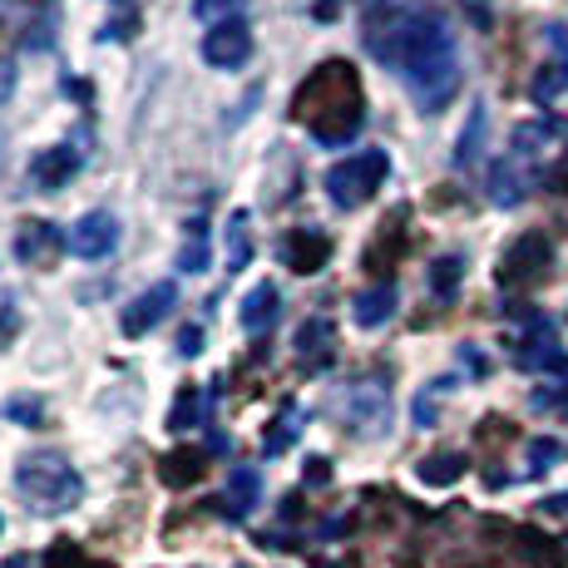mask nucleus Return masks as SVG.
Returning <instances> with one entry per match:
<instances>
[{
	"label": "nucleus",
	"mask_w": 568,
	"mask_h": 568,
	"mask_svg": "<svg viewBox=\"0 0 568 568\" xmlns=\"http://www.w3.org/2000/svg\"><path fill=\"white\" fill-rule=\"evenodd\" d=\"M262 505V475L257 465H233L227 469V485H223V499H217V509H223V519L243 524L253 509Z\"/></svg>",
	"instance_id": "dca6fc26"
},
{
	"label": "nucleus",
	"mask_w": 568,
	"mask_h": 568,
	"mask_svg": "<svg viewBox=\"0 0 568 568\" xmlns=\"http://www.w3.org/2000/svg\"><path fill=\"white\" fill-rule=\"evenodd\" d=\"M179 272H207V227H203V217L189 223V237H183V253H179Z\"/></svg>",
	"instance_id": "393cba45"
},
{
	"label": "nucleus",
	"mask_w": 568,
	"mask_h": 568,
	"mask_svg": "<svg viewBox=\"0 0 568 568\" xmlns=\"http://www.w3.org/2000/svg\"><path fill=\"white\" fill-rule=\"evenodd\" d=\"M460 282H465V257L460 253H445V257L430 262V297L435 302H455Z\"/></svg>",
	"instance_id": "5701e85b"
},
{
	"label": "nucleus",
	"mask_w": 568,
	"mask_h": 568,
	"mask_svg": "<svg viewBox=\"0 0 568 568\" xmlns=\"http://www.w3.org/2000/svg\"><path fill=\"white\" fill-rule=\"evenodd\" d=\"M524 332L515 336V352H509V362L519 371H568V352L559 342V326L549 322L544 312H524Z\"/></svg>",
	"instance_id": "0eeeda50"
},
{
	"label": "nucleus",
	"mask_w": 568,
	"mask_h": 568,
	"mask_svg": "<svg viewBox=\"0 0 568 568\" xmlns=\"http://www.w3.org/2000/svg\"><path fill=\"white\" fill-rule=\"evenodd\" d=\"M16 495L45 519L70 515V509L84 499V475L70 465V455L36 450L16 465Z\"/></svg>",
	"instance_id": "7ed1b4c3"
},
{
	"label": "nucleus",
	"mask_w": 568,
	"mask_h": 568,
	"mask_svg": "<svg viewBox=\"0 0 568 568\" xmlns=\"http://www.w3.org/2000/svg\"><path fill=\"white\" fill-rule=\"evenodd\" d=\"M366 50L400 74L420 114H440L465 84L455 30L425 6H390L386 16L376 10L366 20Z\"/></svg>",
	"instance_id": "f257e3e1"
},
{
	"label": "nucleus",
	"mask_w": 568,
	"mask_h": 568,
	"mask_svg": "<svg viewBox=\"0 0 568 568\" xmlns=\"http://www.w3.org/2000/svg\"><path fill=\"white\" fill-rule=\"evenodd\" d=\"M544 45H549V60L539 64V74H534V84H529L534 104H554L568 94V26L564 20L544 26Z\"/></svg>",
	"instance_id": "1a4fd4ad"
},
{
	"label": "nucleus",
	"mask_w": 568,
	"mask_h": 568,
	"mask_svg": "<svg viewBox=\"0 0 568 568\" xmlns=\"http://www.w3.org/2000/svg\"><path fill=\"white\" fill-rule=\"evenodd\" d=\"M390 179V154L386 149H356V154L336 159L332 169H326V199L336 207H346V213H356V207H366L376 199L381 189H386Z\"/></svg>",
	"instance_id": "39448f33"
},
{
	"label": "nucleus",
	"mask_w": 568,
	"mask_h": 568,
	"mask_svg": "<svg viewBox=\"0 0 568 568\" xmlns=\"http://www.w3.org/2000/svg\"><path fill=\"white\" fill-rule=\"evenodd\" d=\"M277 287H272V282H257V287L253 292H247V297H243V312H237V322H243V332H272V322H277Z\"/></svg>",
	"instance_id": "412c9836"
},
{
	"label": "nucleus",
	"mask_w": 568,
	"mask_h": 568,
	"mask_svg": "<svg viewBox=\"0 0 568 568\" xmlns=\"http://www.w3.org/2000/svg\"><path fill=\"white\" fill-rule=\"evenodd\" d=\"M193 20H203V26L243 20V0H193Z\"/></svg>",
	"instance_id": "cd10ccee"
},
{
	"label": "nucleus",
	"mask_w": 568,
	"mask_h": 568,
	"mask_svg": "<svg viewBox=\"0 0 568 568\" xmlns=\"http://www.w3.org/2000/svg\"><path fill=\"white\" fill-rule=\"evenodd\" d=\"M64 247L84 262H100L119 247V217L109 207H90L84 217H74L70 233H64Z\"/></svg>",
	"instance_id": "9d476101"
},
{
	"label": "nucleus",
	"mask_w": 568,
	"mask_h": 568,
	"mask_svg": "<svg viewBox=\"0 0 568 568\" xmlns=\"http://www.w3.org/2000/svg\"><path fill=\"white\" fill-rule=\"evenodd\" d=\"M203 60L213 70H243L253 60V30L247 20H227V26H213L203 36Z\"/></svg>",
	"instance_id": "9b49d317"
},
{
	"label": "nucleus",
	"mask_w": 568,
	"mask_h": 568,
	"mask_svg": "<svg viewBox=\"0 0 568 568\" xmlns=\"http://www.w3.org/2000/svg\"><path fill=\"white\" fill-rule=\"evenodd\" d=\"M549 267H554V243L544 233H519L515 243L499 253V287H539L544 277H549Z\"/></svg>",
	"instance_id": "6e6552de"
},
{
	"label": "nucleus",
	"mask_w": 568,
	"mask_h": 568,
	"mask_svg": "<svg viewBox=\"0 0 568 568\" xmlns=\"http://www.w3.org/2000/svg\"><path fill=\"white\" fill-rule=\"evenodd\" d=\"M292 124L307 129L312 144L346 149L366 129V90L352 60H322L292 94Z\"/></svg>",
	"instance_id": "f03ea898"
},
{
	"label": "nucleus",
	"mask_w": 568,
	"mask_h": 568,
	"mask_svg": "<svg viewBox=\"0 0 568 568\" xmlns=\"http://www.w3.org/2000/svg\"><path fill=\"white\" fill-rule=\"evenodd\" d=\"M485 124H489L485 104H475V114H469V129L460 134V149H455V163H460V169H469V163L479 159V144H485Z\"/></svg>",
	"instance_id": "bb28decb"
},
{
	"label": "nucleus",
	"mask_w": 568,
	"mask_h": 568,
	"mask_svg": "<svg viewBox=\"0 0 568 568\" xmlns=\"http://www.w3.org/2000/svg\"><path fill=\"white\" fill-rule=\"evenodd\" d=\"M307 430V410L297 406V400H287V406L277 410V420L267 425V430H262V455H267V460H277V455H287L292 445H297V435Z\"/></svg>",
	"instance_id": "aec40b11"
},
{
	"label": "nucleus",
	"mask_w": 568,
	"mask_h": 568,
	"mask_svg": "<svg viewBox=\"0 0 568 568\" xmlns=\"http://www.w3.org/2000/svg\"><path fill=\"white\" fill-rule=\"evenodd\" d=\"M207 400H213V396H203L199 386H183L179 400H173V410H169V430H173V435L199 430V425L207 420Z\"/></svg>",
	"instance_id": "4be33fe9"
},
{
	"label": "nucleus",
	"mask_w": 568,
	"mask_h": 568,
	"mask_svg": "<svg viewBox=\"0 0 568 568\" xmlns=\"http://www.w3.org/2000/svg\"><path fill=\"white\" fill-rule=\"evenodd\" d=\"M173 307H179V287H173V282H154L149 292H139V297L129 302V307H124V322H119V326H124V336H144V332H154V326H159Z\"/></svg>",
	"instance_id": "4468645a"
},
{
	"label": "nucleus",
	"mask_w": 568,
	"mask_h": 568,
	"mask_svg": "<svg viewBox=\"0 0 568 568\" xmlns=\"http://www.w3.org/2000/svg\"><path fill=\"white\" fill-rule=\"evenodd\" d=\"M60 253H70V247H64V233L54 223H20V233H16V257L20 262H30V267H54V262H60Z\"/></svg>",
	"instance_id": "2eb2a0df"
},
{
	"label": "nucleus",
	"mask_w": 568,
	"mask_h": 568,
	"mask_svg": "<svg viewBox=\"0 0 568 568\" xmlns=\"http://www.w3.org/2000/svg\"><path fill=\"white\" fill-rule=\"evenodd\" d=\"M16 80H20V74H16V60H10L6 50H0V104H6L10 94H16Z\"/></svg>",
	"instance_id": "7c9ffc66"
},
{
	"label": "nucleus",
	"mask_w": 568,
	"mask_h": 568,
	"mask_svg": "<svg viewBox=\"0 0 568 568\" xmlns=\"http://www.w3.org/2000/svg\"><path fill=\"white\" fill-rule=\"evenodd\" d=\"M277 257H282V267L312 277V272H322L326 262H332V237H326L322 227H292L277 243Z\"/></svg>",
	"instance_id": "f8f14e48"
},
{
	"label": "nucleus",
	"mask_w": 568,
	"mask_h": 568,
	"mask_svg": "<svg viewBox=\"0 0 568 568\" xmlns=\"http://www.w3.org/2000/svg\"><path fill=\"white\" fill-rule=\"evenodd\" d=\"M247 262H253V227H247V213L237 207V213L227 217V277L243 272Z\"/></svg>",
	"instance_id": "b1692460"
},
{
	"label": "nucleus",
	"mask_w": 568,
	"mask_h": 568,
	"mask_svg": "<svg viewBox=\"0 0 568 568\" xmlns=\"http://www.w3.org/2000/svg\"><path fill=\"white\" fill-rule=\"evenodd\" d=\"M203 475V455H169L163 460V479L169 485H183V479H199Z\"/></svg>",
	"instance_id": "c85d7f7f"
},
{
	"label": "nucleus",
	"mask_w": 568,
	"mask_h": 568,
	"mask_svg": "<svg viewBox=\"0 0 568 568\" xmlns=\"http://www.w3.org/2000/svg\"><path fill=\"white\" fill-rule=\"evenodd\" d=\"M0 529H6V519H0Z\"/></svg>",
	"instance_id": "f704fd0d"
},
{
	"label": "nucleus",
	"mask_w": 568,
	"mask_h": 568,
	"mask_svg": "<svg viewBox=\"0 0 568 568\" xmlns=\"http://www.w3.org/2000/svg\"><path fill=\"white\" fill-rule=\"evenodd\" d=\"M6 415L10 420H40V415H45V400H10Z\"/></svg>",
	"instance_id": "473e14b6"
},
{
	"label": "nucleus",
	"mask_w": 568,
	"mask_h": 568,
	"mask_svg": "<svg viewBox=\"0 0 568 568\" xmlns=\"http://www.w3.org/2000/svg\"><path fill=\"white\" fill-rule=\"evenodd\" d=\"M559 455H564L559 440H534V445H529V475H544V469L559 460Z\"/></svg>",
	"instance_id": "c756f323"
},
{
	"label": "nucleus",
	"mask_w": 568,
	"mask_h": 568,
	"mask_svg": "<svg viewBox=\"0 0 568 568\" xmlns=\"http://www.w3.org/2000/svg\"><path fill=\"white\" fill-rule=\"evenodd\" d=\"M0 30L20 50L45 54L60 40V0H0Z\"/></svg>",
	"instance_id": "423d86ee"
},
{
	"label": "nucleus",
	"mask_w": 568,
	"mask_h": 568,
	"mask_svg": "<svg viewBox=\"0 0 568 568\" xmlns=\"http://www.w3.org/2000/svg\"><path fill=\"white\" fill-rule=\"evenodd\" d=\"M460 475H465V455H455V450L420 460V479H425V485H455Z\"/></svg>",
	"instance_id": "a878e982"
},
{
	"label": "nucleus",
	"mask_w": 568,
	"mask_h": 568,
	"mask_svg": "<svg viewBox=\"0 0 568 568\" xmlns=\"http://www.w3.org/2000/svg\"><path fill=\"white\" fill-rule=\"evenodd\" d=\"M549 183H554V189H559V193H568V159L559 163V169H554L549 173Z\"/></svg>",
	"instance_id": "72a5a7b5"
},
{
	"label": "nucleus",
	"mask_w": 568,
	"mask_h": 568,
	"mask_svg": "<svg viewBox=\"0 0 568 568\" xmlns=\"http://www.w3.org/2000/svg\"><path fill=\"white\" fill-rule=\"evenodd\" d=\"M529 189H534V163L505 154L495 169H489V203L495 207H519L529 199Z\"/></svg>",
	"instance_id": "f3484780"
},
{
	"label": "nucleus",
	"mask_w": 568,
	"mask_h": 568,
	"mask_svg": "<svg viewBox=\"0 0 568 568\" xmlns=\"http://www.w3.org/2000/svg\"><path fill=\"white\" fill-rule=\"evenodd\" d=\"M396 302H400V292H396V282H376V287H362L352 297V322L356 326H366V332H376V326H386L390 316H396Z\"/></svg>",
	"instance_id": "6ab92c4d"
},
{
	"label": "nucleus",
	"mask_w": 568,
	"mask_h": 568,
	"mask_svg": "<svg viewBox=\"0 0 568 568\" xmlns=\"http://www.w3.org/2000/svg\"><path fill=\"white\" fill-rule=\"evenodd\" d=\"M203 352V326H183L179 332V356L189 362V356H199Z\"/></svg>",
	"instance_id": "2f4dec72"
},
{
	"label": "nucleus",
	"mask_w": 568,
	"mask_h": 568,
	"mask_svg": "<svg viewBox=\"0 0 568 568\" xmlns=\"http://www.w3.org/2000/svg\"><path fill=\"white\" fill-rule=\"evenodd\" d=\"M297 356H302V366H307V376H316V371H326L336 362V326H332V316H307V322H302Z\"/></svg>",
	"instance_id": "a211bd4d"
},
{
	"label": "nucleus",
	"mask_w": 568,
	"mask_h": 568,
	"mask_svg": "<svg viewBox=\"0 0 568 568\" xmlns=\"http://www.w3.org/2000/svg\"><path fill=\"white\" fill-rule=\"evenodd\" d=\"M84 169V154L74 144H54V149H40L36 159H30V183H36L40 193H60L70 189V179Z\"/></svg>",
	"instance_id": "ddd939ff"
},
{
	"label": "nucleus",
	"mask_w": 568,
	"mask_h": 568,
	"mask_svg": "<svg viewBox=\"0 0 568 568\" xmlns=\"http://www.w3.org/2000/svg\"><path fill=\"white\" fill-rule=\"evenodd\" d=\"M332 415L342 420V430L362 435V440H376V435L390 430V386L381 371L371 376H352L346 386L332 390Z\"/></svg>",
	"instance_id": "20e7f679"
}]
</instances>
